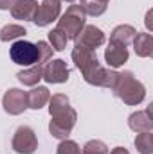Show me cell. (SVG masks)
Returning a JSON list of instances; mask_svg holds the SVG:
<instances>
[{
    "label": "cell",
    "instance_id": "1",
    "mask_svg": "<svg viewBox=\"0 0 153 154\" xmlns=\"http://www.w3.org/2000/svg\"><path fill=\"white\" fill-rule=\"evenodd\" d=\"M72 61L76 65V68L81 72L83 79L92 84V86H99V88H114L117 74L114 68H105L99 61L97 56L94 54V50L83 48L79 45H74L72 48Z\"/></svg>",
    "mask_w": 153,
    "mask_h": 154
},
{
    "label": "cell",
    "instance_id": "2",
    "mask_svg": "<svg viewBox=\"0 0 153 154\" xmlns=\"http://www.w3.org/2000/svg\"><path fill=\"white\" fill-rule=\"evenodd\" d=\"M112 91H114V95L117 99H121L128 106H139L146 99L144 84L132 72H119Z\"/></svg>",
    "mask_w": 153,
    "mask_h": 154
},
{
    "label": "cell",
    "instance_id": "3",
    "mask_svg": "<svg viewBox=\"0 0 153 154\" xmlns=\"http://www.w3.org/2000/svg\"><path fill=\"white\" fill-rule=\"evenodd\" d=\"M85 20H86V14L79 5H69L67 11L60 16L56 29H60L67 36V39H76L81 29L85 27Z\"/></svg>",
    "mask_w": 153,
    "mask_h": 154
},
{
    "label": "cell",
    "instance_id": "4",
    "mask_svg": "<svg viewBox=\"0 0 153 154\" xmlns=\"http://www.w3.org/2000/svg\"><path fill=\"white\" fill-rule=\"evenodd\" d=\"M77 122V113L72 106H69L67 109L56 113L50 116V124H49V133L56 138V140H67L69 134L72 133L74 125Z\"/></svg>",
    "mask_w": 153,
    "mask_h": 154
},
{
    "label": "cell",
    "instance_id": "5",
    "mask_svg": "<svg viewBox=\"0 0 153 154\" xmlns=\"http://www.w3.org/2000/svg\"><path fill=\"white\" fill-rule=\"evenodd\" d=\"M11 147L16 154H34L36 149H38L36 133L29 125H20L13 134Z\"/></svg>",
    "mask_w": 153,
    "mask_h": 154
},
{
    "label": "cell",
    "instance_id": "6",
    "mask_svg": "<svg viewBox=\"0 0 153 154\" xmlns=\"http://www.w3.org/2000/svg\"><path fill=\"white\" fill-rule=\"evenodd\" d=\"M9 56H11V61L16 65H22V66L36 65V59H38L36 45L25 39H16L9 48Z\"/></svg>",
    "mask_w": 153,
    "mask_h": 154
},
{
    "label": "cell",
    "instance_id": "7",
    "mask_svg": "<svg viewBox=\"0 0 153 154\" xmlns=\"http://www.w3.org/2000/svg\"><path fill=\"white\" fill-rule=\"evenodd\" d=\"M2 106L7 115H22L27 109V93L20 88H9L2 97Z\"/></svg>",
    "mask_w": 153,
    "mask_h": 154
},
{
    "label": "cell",
    "instance_id": "8",
    "mask_svg": "<svg viewBox=\"0 0 153 154\" xmlns=\"http://www.w3.org/2000/svg\"><path fill=\"white\" fill-rule=\"evenodd\" d=\"M70 77V70L63 59H49L43 65V79L49 84H63Z\"/></svg>",
    "mask_w": 153,
    "mask_h": 154
},
{
    "label": "cell",
    "instance_id": "9",
    "mask_svg": "<svg viewBox=\"0 0 153 154\" xmlns=\"http://www.w3.org/2000/svg\"><path fill=\"white\" fill-rule=\"evenodd\" d=\"M105 39H106L105 38V32L99 27H96V25H85L74 41H76V45L83 47V48L96 50V48H99L105 43Z\"/></svg>",
    "mask_w": 153,
    "mask_h": 154
},
{
    "label": "cell",
    "instance_id": "10",
    "mask_svg": "<svg viewBox=\"0 0 153 154\" xmlns=\"http://www.w3.org/2000/svg\"><path fill=\"white\" fill-rule=\"evenodd\" d=\"M60 13H61V0H43L38 5L34 23L38 27H47L54 20H58Z\"/></svg>",
    "mask_w": 153,
    "mask_h": 154
},
{
    "label": "cell",
    "instance_id": "11",
    "mask_svg": "<svg viewBox=\"0 0 153 154\" xmlns=\"http://www.w3.org/2000/svg\"><path fill=\"white\" fill-rule=\"evenodd\" d=\"M38 0H16L15 5L11 7V16L15 20L34 22L36 13H38Z\"/></svg>",
    "mask_w": 153,
    "mask_h": 154
},
{
    "label": "cell",
    "instance_id": "12",
    "mask_svg": "<svg viewBox=\"0 0 153 154\" xmlns=\"http://www.w3.org/2000/svg\"><path fill=\"white\" fill-rule=\"evenodd\" d=\"M128 56H130L128 48L124 45H121V43H114V41H110L108 47H106V50H105V61L108 63L110 68L122 66L128 61Z\"/></svg>",
    "mask_w": 153,
    "mask_h": 154
},
{
    "label": "cell",
    "instance_id": "13",
    "mask_svg": "<svg viewBox=\"0 0 153 154\" xmlns=\"http://www.w3.org/2000/svg\"><path fill=\"white\" fill-rule=\"evenodd\" d=\"M128 125L135 133H148L153 129V118L151 108H146L142 111H135L128 116Z\"/></svg>",
    "mask_w": 153,
    "mask_h": 154
},
{
    "label": "cell",
    "instance_id": "14",
    "mask_svg": "<svg viewBox=\"0 0 153 154\" xmlns=\"http://www.w3.org/2000/svg\"><path fill=\"white\" fill-rule=\"evenodd\" d=\"M50 99V91L45 86H33L31 91H27V108L31 109H41Z\"/></svg>",
    "mask_w": 153,
    "mask_h": 154
},
{
    "label": "cell",
    "instance_id": "15",
    "mask_svg": "<svg viewBox=\"0 0 153 154\" xmlns=\"http://www.w3.org/2000/svg\"><path fill=\"white\" fill-rule=\"evenodd\" d=\"M133 48L139 57H151L153 56V38L150 32H137L133 39Z\"/></svg>",
    "mask_w": 153,
    "mask_h": 154
},
{
    "label": "cell",
    "instance_id": "16",
    "mask_svg": "<svg viewBox=\"0 0 153 154\" xmlns=\"http://www.w3.org/2000/svg\"><path fill=\"white\" fill-rule=\"evenodd\" d=\"M135 36H137L135 27L122 23V25H117L114 31H112V34H110V41H114V43H121V45L128 47L130 43H133Z\"/></svg>",
    "mask_w": 153,
    "mask_h": 154
},
{
    "label": "cell",
    "instance_id": "17",
    "mask_svg": "<svg viewBox=\"0 0 153 154\" xmlns=\"http://www.w3.org/2000/svg\"><path fill=\"white\" fill-rule=\"evenodd\" d=\"M16 77H18V81L24 86H36L40 81L43 79V66L41 65H33L31 68L18 72Z\"/></svg>",
    "mask_w": 153,
    "mask_h": 154
},
{
    "label": "cell",
    "instance_id": "18",
    "mask_svg": "<svg viewBox=\"0 0 153 154\" xmlns=\"http://www.w3.org/2000/svg\"><path fill=\"white\" fill-rule=\"evenodd\" d=\"M27 31L24 25H18V23H7L0 29V41H16L18 38L25 36Z\"/></svg>",
    "mask_w": 153,
    "mask_h": 154
},
{
    "label": "cell",
    "instance_id": "19",
    "mask_svg": "<svg viewBox=\"0 0 153 154\" xmlns=\"http://www.w3.org/2000/svg\"><path fill=\"white\" fill-rule=\"evenodd\" d=\"M135 149L141 154H153V134L148 133H139L135 138Z\"/></svg>",
    "mask_w": 153,
    "mask_h": 154
},
{
    "label": "cell",
    "instance_id": "20",
    "mask_svg": "<svg viewBox=\"0 0 153 154\" xmlns=\"http://www.w3.org/2000/svg\"><path fill=\"white\" fill-rule=\"evenodd\" d=\"M79 7L85 11V14H90V16H101L105 11H106V4L99 2V0H81Z\"/></svg>",
    "mask_w": 153,
    "mask_h": 154
},
{
    "label": "cell",
    "instance_id": "21",
    "mask_svg": "<svg viewBox=\"0 0 153 154\" xmlns=\"http://www.w3.org/2000/svg\"><path fill=\"white\" fill-rule=\"evenodd\" d=\"M49 45L52 47V50H58V52H61V50H65V47H67V36L60 31V29H52L50 32H49Z\"/></svg>",
    "mask_w": 153,
    "mask_h": 154
},
{
    "label": "cell",
    "instance_id": "22",
    "mask_svg": "<svg viewBox=\"0 0 153 154\" xmlns=\"http://www.w3.org/2000/svg\"><path fill=\"white\" fill-rule=\"evenodd\" d=\"M36 45V52H38V59H36V65H45L50 57H52V47L47 43V41H38L34 43Z\"/></svg>",
    "mask_w": 153,
    "mask_h": 154
},
{
    "label": "cell",
    "instance_id": "23",
    "mask_svg": "<svg viewBox=\"0 0 153 154\" xmlns=\"http://www.w3.org/2000/svg\"><path fill=\"white\" fill-rule=\"evenodd\" d=\"M83 154H108V145L101 140H88L83 147Z\"/></svg>",
    "mask_w": 153,
    "mask_h": 154
},
{
    "label": "cell",
    "instance_id": "24",
    "mask_svg": "<svg viewBox=\"0 0 153 154\" xmlns=\"http://www.w3.org/2000/svg\"><path fill=\"white\" fill-rule=\"evenodd\" d=\"M56 154H81V149L74 140H61V143L58 145Z\"/></svg>",
    "mask_w": 153,
    "mask_h": 154
},
{
    "label": "cell",
    "instance_id": "25",
    "mask_svg": "<svg viewBox=\"0 0 153 154\" xmlns=\"http://www.w3.org/2000/svg\"><path fill=\"white\" fill-rule=\"evenodd\" d=\"M15 2H16V0H0V9H2V11H9V9L15 5Z\"/></svg>",
    "mask_w": 153,
    "mask_h": 154
},
{
    "label": "cell",
    "instance_id": "26",
    "mask_svg": "<svg viewBox=\"0 0 153 154\" xmlns=\"http://www.w3.org/2000/svg\"><path fill=\"white\" fill-rule=\"evenodd\" d=\"M110 154H130V152H128V149H124V147H115V149H112Z\"/></svg>",
    "mask_w": 153,
    "mask_h": 154
},
{
    "label": "cell",
    "instance_id": "27",
    "mask_svg": "<svg viewBox=\"0 0 153 154\" xmlns=\"http://www.w3.org/2000/svg\"><path fill=\"white\" fill-rule=\"evenodd\" d=\"M146 27L151 29V11H148V14H146Z\"/></svg>",
    "mask_w": 153,
    "mask_h": 154
},
{
    "label": "cell",
    "instance_id": "28",
    "mask_svg": "<svg viewBox=\"0 0 153 154\" xmlns=\"http://www.w3.org/2000/svg\"><path fill=\"white\" fill-rule=\"evenodd\" d=\"M99 2H103V4H106V5H108V2H110V0H99Z\"/></svg>",
    "mask_w": 153,
    "mask_h": 154
},
{
    "label": "cell",
    "instance_id": "29",
    "mask_svg": "<svg viewBox=\"0 0 153 154\" xmlns=\"http://www.w3.org/2000/svg\"><path fill=\"white\" fill-rule=\"evenodd\" d=\"M61 2H74V0H61Z\"/></svg>",
    "mask_w": 153,
    "mask_h": 154
}]
</instances>
